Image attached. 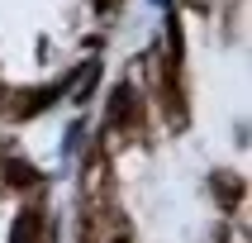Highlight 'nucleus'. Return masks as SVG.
Instances as JSON below:
<instances>
[{
	"label": "nucleus",
	"instance_id": "7ed1b4c3",
	"mask_svg": "<svg viewBox=\"0 0 252 243\" xmlns=\"http://www.w3.org/2000/svg\"><path fill=\"white\" fill-rule=\"evenodd\" d=\"M214 196H219V205H224V210H238V200H243V181L233 176V172H219V176H214Z\"/></svg>",
	"mask_w": 252,
	"mask_h": 243
},
{
	"label": "nucleus",
	"instance_id": "0eeeda50",
	"mask_svg": "<svg viewBox=\"0 0 252 243\" xmlns=\"http://www.w3.org/2000/svg\"><path fill=\"white\" fill-rule=\"evenodd\" d=\"M110 243H128V234H114V239H110Z\"/></svg>",
	"mask_w": 252,
	"mask_h": 243
},
{
	"label": "nucleus",
	"instance_id": "423d86ee",
	"mask_svg": "<svg viewBox=\"0 0 252 243\" xmlns=\"http://www.w3.org/2000/svg\"><path fill=\"white\" fill-rule=\"evenodd\" d=\"M167 53H171V62H181V53H186V34H181L176 19L167 24Z\"/></svg>",
	"mask_w": 252,
	"mask_h": 243
},
{
	"label": "nucleus",
	"instance_id": "f03ea898",
	"mask_svg": "<svg viewBox=\"0 0 252 243\" xmlns=\"http://www.w3.org/2000/svg\"><path fill=\"white\" fill-rule=\"evenodd\" d=\"M38 229H43V214H38V210L14 214V224H10V243H38Z\"/></svg>",
	"mask_w": 252,
	"mask_h": 243
},
{
	"label": "nucleus",
	"instance_id": "f257e3e1",
	"mask_svg": "<svg viewBox=\"0 0 252 243\" xmlns=\"http://www.w3.org/2000/svg\"><path fill=\"white\" fill-rule=\"evenodd\" d=\"M110 119H114L119 129L133 124V86H128V81L114 86V96H110Z\"/></svg>",
	"mask_w": 252,
	"mask_h": 243
},
{
	"label": "nucleus",
	"instance_id": "20e7f679",
	"mask_svg": "<svg viewBox=\"0 0 252 243\" xmlns=\"http://www.w3.org/2000/svg\"><path fill=\"white\" fill-rule=\"evenodd\" d=\"M5 181L24 191V186H33V181H38V172L29 167V162H19V157H10V162H5Z\"/></svg>",
	"mask_w": 252,
	"mask_h": 243
},
{
	"label": "nucleus",
	"instance_id": "39448f33",
	"mask_svg": "<svg viewBox=\"0 0 252 243\" xmlns=\"http://www.w3.org/2000/svg\"><path fill=\"white\" fill-rule=\"evenodd\" d=\"M57 96H62V86H43V91L24 96V114H38V110H48V105H53Z\"/></svg>",
	"mask_w": 252,
	"mask_h": 243
}]
</instances>
